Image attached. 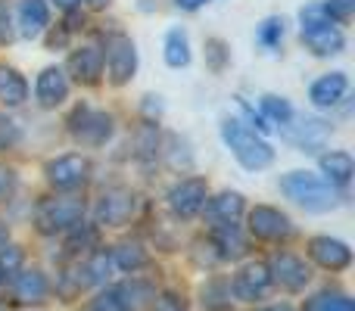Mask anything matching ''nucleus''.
Segmentation results:
<instances>
[{"instance_id":"1","label":"nucleus","mask_w":355,"mask_h":311,"mask_svg":"<svg viewBox=\"0 0 355 311\" xmlns=\"http://www.w3.org/2000/svg\"><path fill=\"white\" fill-rule=\"evenodd\" d=\"M227 281H231V293L237 305L256 308L275 296V283H271V271L265 258L246 256L243 262H237L234 274H227Z\"/></svg>"},{"instance_id":"2","label":"nucleus","mask_w":355,"mask_h":311,"mask_svg":"<svg viewBox=\"0 0 355 311\" xmlns=\"http://www.w3.org/2000/svg\"><path fill=\"white\" fill-rule=\"evenodd\" d=\"M265 262H268L275 293H284V296H306V290L315 283V268L309 265V258L302 256V252L281 249V246H277V249L271 252Z\"/></svg>"},{"instance_id":"3","label":"nucleus","mask_w":355,"mask_h":311,"mask_svg":"<svg viewBox=\"0 0 355 311\" xmlns=\"http://www.w3.org/2000/svg\"><path fill=\"white\" fill-rule=\"evenodd\" d=\"M281 193L287 199H293L300 208H306V212H331L340 202L337 190L327 181H321V177L309 175V171H290V175H284Z\"/></svg>"},{"instance_id":"4","label":"nucleus","mask_w":355,"mask_h":311,"mask_svg":"<svg viewBox=\"0 0 355 311\" xmlns=\"http://www.w3.org/2000/svg\"><path fill=\"white\" fill-rule=\"evenodd\" d=\"M85 212H87L85 199H78V196H47L35 208L37 233H44V237H62L75 224L85 221Z\"/></svg>"},{"instance_id":"5","label":"nucleus","mask_w":355,"mask_h":311,"mask_svg":"<svg viewBox=\"0 0 355 311\" xmlns=\"http://www.w3.org/2000/svg\"><path fill=\"white\" fill-rule=\"evenodd\" d=\"M221 137H225V143L231 147V153L237 156V162L250 171L268 168L271 159H275V150H271L262 137H256V131L243 128V125L234 122V118H227V122L221 125Z\"/></svg>"},{"instance_id":"6","label":"nucleus","mask_w":355,"mask_h":311,"mask_svg":"<svg viewBox=\"0 0 355 311\" xmlns=\"http://www.w3.org/2000/svg\"><path fill=\"white\" fill-rule=\"evenodd\" d=\"M10 302L19 308H47L53 299V281L41 265H25L10 283H6Z\"/></svg>"},{"instance_id":"7","label":"nucleus","mask_w":355,"mask_h":311,"mask_svg":"<svg viewBox=\"0 0 355 311\" xmlns=\"http://www.w3.org/2000/svg\"><path fill=\"white\" fill-rule=\"evenodd\" d=\"M300 16H302V41L315 56H334L346 47L343 31L324 16L321 6H306Z\"/></svg>"},{"instance_id":"8","label":"nucleus","mask_w":355,"mask_h":311,"mask_svg":"<svg viewBox=\"0 0 355 311\" xmlns=\"http://www.w3.org/2000/svg\"><path fill=\"white\" fill-rule=\"evenodd\" d=\"M246 237L256 243H268V246H284L293 237V221L275 206H256L246 212Z\"/></svg>"},{"instance_id":"9","label":"nucleus","mask_w":355,"mask_h":311,"mask_svg":"<svg viewBox=\"0 0 355 311\" xmlns=\"http://www.w3.org/2000/svg\"><path fill=\"white\" fill-rule=\"evenodd\" d=\"M306 258L312 268L327 271V274H346V271L352 268L349 243H343V240H337V237H309Z\"/></svg>"},{"instance_id":"10","label":"nucleus","mask_w":355,"mask_h":311,"mask_svg":"<svg viewBox=\"0 0 355 311\" xmlns=\"http://www.w3.org/2000/svg\"><path fill=\"white\" fill-rule=\"evenodd\" d=\"M135 208H137V199L131 190H125V187L103 190L97 206H94V224H97L100 231H103V227H125L135 218Z\"/></svg>"},{"instance_id":"11","label":"nucleus","mask_w":355,"mask_h":311,"mask_svg":"<svg viewBox=\"0 0 355 311\" xmlns=\"http://www.w3.org/2000/svg\"><path fill=\"white\" fill-rule=\"evenodd\" d=\"M50 281H53V299L66 302V305L81 302L87 293L97 290L81 258H69V262H62L60 268H56V277H50Z\"/></svg>"},{"instance_id":"12","label":"nucleus","mask_w":355,"mask_h":311,"mask_svg":"<svg viewBox=\"0 0 355 311\" xmlns=\"http://www.w3.org/2000/svg\"><path fill=\"white\" fill-rule=\"evenodd\" d=\"M87 171H91V162L78 153H69L60 159H50L47 162V181L56 193H72V190L85 187Z\"/></svg>"},{"instance_id":"13","label":"nucleus","mask_w":355,"mask_h":311,"mask_svg":"<svg viewBox=\"0 0 355 311\" xmlns=\"http://www.w3.org/2000/svg\"><path fill=\"white\" fill-rule=\"evenodd\" d=\"M69 128L78 137L81 143H91V147H100L112 137V116L100 109H91V106H78L69 118Z\"/></svg>"},{"instance_id":"14","label":"nucleus","mask_w":355,"mask_h":311,"mask_svg":"<svg viewBox=\"0 0 355 311\" xmlns=\"http://www.w3.org/2000/svg\"><path fill=\"white\" fill-rule=\"evenodd\" d=\"M209 196V184L202 177H184L168 190V208L175 218H196L202 212V202Z\"/></svg>"},{"instance_id":"15","label":"nucleus","mask_w":355,"mask_h":311,"mask_svg":"<svg viewBox=\"0 0 355 311\" xmlns=\"http://www.w3.org/2000/svg\"><path fill=\"white\" fill-rule=\"evenodd\" d=\"M106 69H110L112 85H128V81L135 78L137 53H135V41H131L128 35L106 37Z\"/></svg>"},{"instance_id":"16","label":"nucleus","mask_w":355,"mask_h":311,"mask_svg":"<svg viewBox=\"0 0 355 311\" xmlns=\"http://www.w3.org/2000/svg\"><path fill=\"white\" fill-rule=\"evenodd\" d=\"M106 249H110L116 274H122V277L144 274V271L153 268V252H150L141 240H119V243L106 246Z\"/></svg>"},{"instance_id":"17","label":"nucleus","mask_w":355,"mask_h":311,"mask_svg":"<svg viewBox=\"0 0 355 311\" xmlns=\"http://www.w3.org/2000/svg\"><path fill=\"white\" fill-rule=\"evenodd\" d=\"M206 237L212 240V246H215V252H218L221 265L243 262V258L250 256V237H246V231L237 224V221H231V224H215Z\"/></svg>"},{"instance_id":"18","label":"nucleus","mask_w":355,"mask_h":311,"mask_svg":"<svg viewBox=\"0 0 355 311\" xmlns=\"http://www.w3.org/2000/svg\"><path fill=\"white\" fill-rule=\"evenodd\" d=\"M116 290L125 302V311H150L159 287H156V281L147 274H131V277L116 281Z\"/></svg>"},{"instance_id":"19","label":"nucleus","mask_w":355,"mask_h":311,"mask_svg":"<svg viewBox=\"0 0 355 311\" xmlns=\"http://www.w3.org/2000/svg\"><path fill=\"white\" fill-rule=\"evenodd\" d=\"M296 311H355V299L337 283H327V287L309 293L306 299L296 305Z\"/></svg>"},{"instance_id":"20","label":"nucleus","mask_w":355,"mask_h":311,"mask_svg":"<svg viewBox=\"0 0 355 311\" xmlns=\"http://www.w3.org/2000/svg\"><path fill=\"white\" fill-rule=\"evenodd\" d=\"M243 212H246V199L240 193H218V196H206L200 215H206V221H212V227H215V224L240 221Z\"/></svg>"},{"instance_id":"21","label":"nucleus","mask_w":355,"mask_h":311,"mask_svg":"<svg viewBox=\"0 0 355 311\" xmlns=\"http://www.w3.org/2000/svg\"><path fill=\"white\" fill-rule=\"evenodd\" d=\"M196 299H200L202 311H234V305H237L234 293H231V281H227L225 274H209L206 281H202Z\"/></svg>"},{"instance_id":"22","label":"nucleus","mask_w":355,"mask_h":311,"mask_svg":"<svg viewBox=\"0 0 355 311\" xmlns=\"http://www.w3.org/2000/svg\"><path fill=\"white\" fill-rule=\"evenodd\" d=\"M327 134H331V128H327L321 118H302L300 125L284 128V137H287L296 150H302V153H315V150L327 141Z\"/></svg>"},{"instance_id":"23","label":"nucleus","mask_w":355,"mask_h":311,"mask_svg":"<svg viewBox=\"0 0 355 311\" xmlns=\"http://www.w3.org/2000/svg\"><path fill=\"white\" fill-rule=\"evenodd\" d=\"M35 97H37V103H41L44 109H56V106L69 97V81H66V75H62V69L50 66V69H44V72L37 75Z\"/></svg>"},{"instance_id":"24","label":"nucleus","mask_w":355,"mask_h":311,"mask_svg":"<svg viewBox=\"0 0 355 311\" xmlns=\"http://www.w3.org/2000/svg\"><path fill=\"white\" fill-rule=\"evenodd\" d=\"M69 72L78 85H97L103 75V53L97 47H81L69 56Z\"/></svg>"},{"instance_id":"25","label":"nucleus","mask_w":355,"mask_h":311,"mask_svg":"<svg viewBox=\"0 0 355 311\" xmlns=\"http://www.w3.org/2000/svg\"><path fill=\"white\" fill-rule=\"evenodd\" d=\"M346 91H349V78H346L343 72H331L315 81L309 97H312L315 106H337L340 100L346 97Z\"/></svg>"},{"instance_id":"26","label":"nucleus","mask_w":355,"mask_h":311,"mask_svg":"<svg viewBox=\"0 0 355 311\" xmlns=\"http://www.w3.org/2000/svg\"><path fill=\"white\" fill-rule=\"evenodd\" d=\"M50 22V12L44 0H22L19 3V31L22 37H37Z\"/></svg>"},{"instance_id":"27","label":"nucleus","mask_w":355,"mask_h":311,"mask_svg":"<svg viewBox=\"0 0 355 311\" xmlns=\"http://www.w3.org/2000/svg\"><path fill=\"white\" fill-rule=\"evenodd\" d=\"M321 171H324V177L331 181V187H346V184L352 181V171H355V162L349 153H327L321 156Z\"/></svg>"},{"instance_id":"28","label":"nucleus","mask_w":355,"mask_h":311,"mask_svg":"<svg viewBox=\"0 0 355 311\" xmlns=\"http://www.w3.org/2000/svg\"><path fill=\"white\" fill-rule=\"evenodd\" d=\"M28 97V85L25 78L10 66H0V103L3 106H22Z\"/></svg>"},{"instance_id":"29","label":"nucleus","mask_w":355,"mask_h":311,"mask_svg":"<svg viewBox=\"0 0 355 311\" xmlns=\"http://www.w3.org/2000/svg\"><path fill=\"white\" fill-rule=\"evenodd\" d=\"M25 265H28V256H25V249L19 243H3L0 246V287H6V283H10L12 277L25 268Z\"/></svg>"},{"instance_id":"30","label":"nucleus","mask_w":355,"mask_h":311,"mask_svg":"<svg viewBox=\"0 0 355 311\" xmlns=\"http://www.w3.org/2000/svg\"><path fill=\"white\" fill-rule=\"evenodd\" d=\"M166 62L172 69H184L190 62V44L181 28H172L166 35Z\"/></svg>"},{"instance_id":"31","label":"nucleus","mask_w":355,"mask_h":311,"mask_svg":"<svg viewBox=\"0 0 355 311\" xmlns=\"http://www.w3.org/2000/svg\"><path fill=\"white\" fill-rule=\"evenodd\" d=\"M262 118H268V122H275V125H290L293 122V109H290V103L284 97L265 94L262 97Z\"/></svg>"},{"instance_id":"32","label":"nucleus","mask_w":355,"mask_h":311,"mask_svg":"<svg viewBox=\"0 0 355 311\" xmlns=\"http://www.w3.org/2000/svg\"><path fill=\"white\" fill-rule=\"evenodd\" d=\"M150 311H190V299L181 293V290H172V287H159L156 290V299Z\"/></svg>"},{"instance_id":"33","label":"nucleus","mask_w":355,"mask_h":311,"mask_svg":"<svg viewBox=\"0 0 355 311\" xmlns=\"http://www.w3.org/2000/svg\"><path fill=\"white\" fill-rule=\"evenodd\" d=\"M281 37H284V22L281 19H265L262 25H259V44L262 47H277L281 44Z\"/></svg>"},{"instance_id":"34","label":"nucleus","mask_w":355,"mask_h":311,"mask_svg":"<svg viewBox=\"0 0 355 311\" xmlns=\"http://www.w3.org/2000/svg\"><path fill=\"white\" fill-rule=\"evenodd\" d=\"M321 10H324V16L331 22H349L355 12V0H327Z\"/></svg>"},{"instance_id":"35","label":"nucleus","mask_w":355,"mask_h":311,"mask_svg":"<svg viewBox=\"0 0 355 311\" xmlns=\"http://www.w3.org/2000/svg\"><path fill=\"white\" fill-rule=\"evenodd\" d=\"M19 141H22V131H19V125L12 122V118H6L3 112H0V150L16 147Z\"/></svg>"},{"instance_id":"36","label":"nucleus","mask_w":355,"mask_h":311,"mask_svg":"<svg viewBox=\"0 0 355 311\" xmlns=\"http://www.w3.org/2000/svg\"><path fill=\"white\" fill-rule=\"evenodd\" d=\"M206 56H209V66L215 69V72H221L227 62V50H225V41H218V37H209L206 41Z\"/></svg>"},{"instance_id":"37","label":"nucleus","mask_w":355,"mask_h":311,"mask_svg":"<svg viewBox=\"0 0 355 311\" xmlns=\"http://www.w3.org/2000/svg\"><path fill=\"white\" fill-rule=\"evenodd\" d=\"M16 187H19L16 171H12L10 165L0 162V202H10V199H12V193H16Z\"/></svg>"},{"instance_id":"38","label":"nucleus","mask_w":355,"mask_h":311,"mask_svg":"<svg viewBox=\"0 0 355 311\" xmlns=\"http://www.w3.org/2000/svg\"><path fill=\"white\" fill-rule=\"evenodd\" d=\"M12 41V25H10V10L6 3L0 0V44H10Z\"/></svg>"},{"instance_id":"39","label":"nucleus","mask_w":355,"mask_h":311,"mask_svg":"<svg viewBox=\"0 0 355 311\" xmlns=\"http://www.w3.org/2000/svg\"><path fill=\"white\" fill-rule=\"evenodd\" d=\"M252 311H296V305L287 299H268V302H262V305H256Z\"/></svg>"},{"instance_id":"40","label":"nucleus","mask_w":355,"mask_h":311,"mask_svg":"<svg viewBox=\"0 0 355 311\" xmlns=\"http://www.w3.org/2000/svg\"><path fill=\"white\" fill-rule=\"evenodd\" d=\"M178 6H181V10H200L202 3H209V0H175Z\"/></svg>"},{"instance_id":"41","label":"nucleus","mask_w":355,"mask_h":311,"mask_svg":"<svg viewBox=\"0 0 355 311\" xmlns=\"http://www.w3.org/2000/svg\"><path fill=\"white\" fill-rule=\"evenodd\" d=\"M56 6H60V10H75V6L81 3V0H53Z\"/></svg>"},{"instance_id":"42","label":"nucleus","mask_w":355,"mask_h":311,"mask_svg":"<svg viewBox=\"0 0 355 311\" xmlns=\"http://www.w3.org/2000/svg\"><path fill=\"white\" fill-rule=\"evenodd\" d=\"M87 3H91V6H94V10H106V6H110V3H112V0H87Z\"/></svg>"},{"instance_id":"43","label":"nucleus","mask_w":355,"mask_h":311,"mask_svg":"<svg viewBox=\"0 0 355 311\" xmlns=\"http://www.w3.org/2000/svg\"><path fill=\"white\" fill-rule=\"evenodd\" d=\"M19 311H47V308H19Z\"/></svg>"}]
</instances>
